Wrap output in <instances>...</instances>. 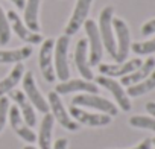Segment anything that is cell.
<instances>
[{
  "instance_id": "cell-12",
  "label": "cell",
  "mask_w": 155,
  "mask_h": 149,
  "mask_svg": "<svg viewBox=\"0 0 155 149\" xmlns=\"http://www.w3.org/2000/svg\"><path fill=\"white\" fill-rule=\"evenodd\" d=\"M6 17H8L9 26L12 28V31L17 34V37L20 40H23L29 44H38L43 41V37L38 32H32L31 29H28V26L21 22V18L18 17V14L15 11H8Z\"/></svg>"
},
{
  "instance_id": "cell-26",
  "label": "cell",
  "mask_w": 155,
  "mask_h": 149,
  "mask_svg": "<svg viewBox=\"0 0 155 149\" xmlns=\"http://www.w3.org/2000/svg\"><path fill=\"white\" fill-rule=\"evenodd\" d=\"M131 49L137 55H150V53H155V38L147 40V41L134 43V44H131Z\"/></svg>"
},
{
  "instance_id": "cell-28",
  "label": "cell",
  "mask_w": 155,
  "mask_h": 149,
  "mask_svg": "<svg viewBox=\"0 0 155 149\" xmlns=\"http://www.w3.org/2000/svg\"><path fill=\"white\" fill-rule=\"evenodd\" d=\"M150 34H155V18L146 22V23L141 26V35L147 37V35H150Z\"/></svg>"
},
{
  "instance_id": "cell-5",
  "label": "cell",
  "mask_w": 155,
  "mask_h": 149,
  "mask_svg": "<svg viewBox=\"0 0 155 149\" xmlns=\"http://www.w3.org/2000/svg\"><path fill=\"white\" fill-rule=\"evenodd\" d=\"M87 37H88V44H90V55H88V62L90 65H99L104 53V44L101 40L99 29L96 26V22L93 20H85L84 23Z\"/></svg>"
},
{
  "instance_id": "cell-1",
  "label": "cell",
  "mask_w": 155,
  "mask_h": 149,
  "mask_svg": "<svg viewBox=\"0 0 155 149\" xmlns=\"http://www.w3.org/2000/svg\"><path fill=\"white\" fill-rule=\"evenodd\" d=\"M113 12L114 9L111 6H107L102 9L101 15H99V34H101V40L104 47L107 49V52L110 53L111 58L116 59V53H117V46H116V40H114V29H113Z\"/></svg>"
},
{
  "instance_id": "cell-30",
  "label": "cell",
  "mask_w": 155,
  "mask_h": 149,
  "mask_svg": "<svg viewBox=\"0 0 155 149\" xmlns=\"http://www.w3.org/2000/svg\"><path fill=\"white\" fill-rule=\"evenodd\" d=\"M150 144H152L150 138H144L141 143H138L137 146H134V147H131V149H150Z\"/></svg>"
},
{
  "instance_id": "cell-17",
  "label": "cell",
  "mask_w": 155,
  "mask_h": 149,
  "mask_svg": "<svg viewBox=\"0 0 155 149\" xmlns=\"http://www.w3.org/2000/svg\"><path fill=\"white\" fill-rule=\"evenodd\" d=\"M11 94V99L17 104V107H18V110L23 113V120H25V123L31 128V126H35V123H37V116H35V110H34V107H32V104L29 102V99L26 98V94L23 93V91H20V90H12V91H9Z\"/></svg>"
},
{
  "instance_id": "cell-31",
  "label": "cell",
  "mask_w": 155,
  "mask_h": 149,
  "mask_svg": "<svg viewBox=\"0 0 155 149\" xmlns=\"http://www.w3.org/2000/svg\"><path fill=\"white\" fill-rule=\"evenodd\" d=\"M146 111H147L152 117H155V102H147V104H146Z\"/></svg>"
},
{
  "instance_id": "cell-10",
  "label": "cell",
  "mask_w": 155,
  "mask_h": 149,
  "mask_svg": "<svg viewBox=\"0 0 155 149\" xmlns=\"http://www.w3.org/2000/svg\"><path fill=\"white\" fill-rule=\"evenodd\" d=\"M91 2L93 0H78L76 2V6H74V11L70 17V22L65 26V35L67 37L74 35L81 29V26L85 23V20L88 17V12H90Z\"/></svg>"
},
{
  "instance_id": "cell-25",
  "label": "cell",
  "mask_w": 155,
  "mask_h": 149,
  "mask_svg": "<svg viewBox=\"0 0 155 149\" xmlns=\"http://www.w3.org/2000/svg\"><path fill=\"white\" fill-rule=\"evenodd\" d=\"M9 40H11V26H9L6 14L0 6V46L8 44Z\"/></svg>"
},
{
  "instance_id": "cell-18",
  "label": "cell",
  "mask_w": 155,
  "mask_h": 149,
  "mask_svg": "<svg viewBox=\"0 0 155 149\" xmlns=\"http://www.w3.org/2000/svg\"><path fill=\"white\" fill-rule=\"evenodd\" d=\"M153 70H155V58H147L144 62H141V65H140L137 70L131 71L129 74H126V76H122L120 84L125 85V87L134 85V84H137V82L146 79Z\"/></svg>"
},
{
  "instance_id": "cell-4",
  "label": "cell",
  "mask_w": 155,
  "mask_h": 149,
  "mask_svg": "<svg viewBox=\"0 0 155 149\" xmlns=\"http://www.w3.org/2000/svg\"><path fill=\"white\" fill-rule=\"evenodd\" d=\"M113 29L117 37V53H116V61L123 62L126 61L129 50H131V34L128 25L122 18H114L113 17Z\"/></svg>"
},
{
  "instance_id": "cell-20",
  "label": "cell",
  "mask_w": 155,
  "mask_h": 149,
  "mask_svg": "<svg viewBox=\"0 0 155 149\" xmlns=\"http://www.w3.org/2000/svg\"><path fill=\"white\" fill-rule=\"evenodd\" d=\"M52 129H53V116L46 113L40 126V134L37 137L40 149H52Z\"/></svg>"
},
{
  "instance_id": "cell-14",
  "label": "cell",
  "mask_w": 155,
  "mask_h": 149,
  "mask_svg": "<svg viewBox=\"0 0 155 149\" xmlns=\"http://www.w3.org/2000/svg\"><path fill=\"white\" fill-rule=\"evenodd\" d=\"M70 117H73L78 123H84L88 126H107L111 123V116L108 114H96V113H88L78 107H70Z\"/></svg>"
},
{
  "instance_id": "cell-11",
  "label": "cell",
  "mask_w": 155,
  "mask_h": 149,
  "mask_svg": "<svg viewBox=\"0 0 155 149\" xmlns=\"http://www.w3.org/2000/svg\"><path fill=\"white\" fill-rule=\"evenodd\" d=\"M141 59L140 58H134L129 61H123V62H117V64H99V71L104 76L108 78H117V76H126L131 71L137 70L141 65Z\"/></svg>"
},
{
  "instance_id": "cell-24",
  "label": "cell",
  "mask_w": 155,
  "mask_h": 149,
  "mask_svg": "<svg viewBox=\"0 0 155 149\" xmlns=\"http://www.w3.org/2000/svg\"><path fill=\"white\" fill-rule=\"evenodd\" d=\"M129 125L134 128L140 129H149L155 132V117H147V116H132L129 119Z\"/></svg>"
},
{
  "instance_id": "cell-27",
  "label": "cell",
  "mask_w": 155,
  "mask_h": 149,
  "mask_svg": "<svg viewBox=\"0 0 155 149\" xmlns=\"http://www.w3.org/2000/svg\"><path fill=\"white\" fill-rule=\"evenodd\" d=\"M8 111H9V99L2 96L0 98V132H2L6 119H8Z\"/></svg>"
},
{
  "instance_id": "cell-2",
  "label": "cell",
  "mask_w": 155,
  "mask_h": 149,
  "mask_svg": "<svg viewBox=\"0 0 155 149\" xmlns=\"http://www.w3.org/2000/svg\"><path fill=\"white\" fill-rule=\"evenodd\" d=\"M71 104L74 107H87V108H93V110H97L104 114H108V116H117L119 113V108L110 102L108 99L105 98H101L97 94H90V93H84V94H78L73 98Z\"/></svg>"
},
{
  "instance_id": "cell-9",
  "label": "cell",
  "mask_w": 155,
  "mask_h": 149,
  "mask_svg": "<svg viewBox=\"0 0 155 149\" xmlns=\"http://www.w3.org/2000/svg\"><path fill=\"white\" fill-rule=\"evenodd\" d=\"M53 47H55V40L47 38L43 43L40 50V68L47 82H55L56 79L55 67H53Z\"/></svg>"
},
{
  "instance_id": "cell-15",
  "label": "cell",
  "mask_w": 155,
  "mask_h": 149,
  "mask_svg": "<svg viewBox=\"0 0 155 149\" xmlns=\"http://www.w3.org/2000/svg\"><path fill=\"white\" fill-rule=\"evenodd\" d=\"M8 116H9V122H11V126L15 131V134L20 138H23L25 141H28V143H35V140H37L35 132L25 123L18 107H9Z\"/></svg>"
},
{
  "instance_id": "cell-19",
  "label": "cell",
  "mask_w": 155,
  "mask_h": 149,
  "mask_svg": "<svg viewBox=\"0 0 155 149\" xmlns=\"http://www.w3.org/2000/svg\"><path fill=\"white\" fill-rule=\"evenodd\" d=\"M23 74H25V65L21 62H17L15 67L11 70V73L8 74V76L0 81V98L14 90L15 85L21 81Z\"/></svg>"
},
{
  "instance_id": "cell-8",
  "label": "cell",
  "mask_w": 155,
  "mask_h": 149,
  "mask_svg": "<svg viewBox=\"0 0 155 149\" xmlns=\"http://www.w3.org/2000/svg\"><path fill=\"white\" fill-rule=\"evenodd\" d=\"M96 82H97L99 85H102L104 88H107V90L114 96V99H116V102L119 104L120 110H123V111H129V110L132 108L131 101H129V96L126 94V91L123 90V87H122L120 82L114 81L113 78L104 76V74H101V76L96 78Z\"/></svg>"
},
{
  "instance_id": "cell-22",
  "label": "cell",
  "mask_w": 155,
  "mask_h": 149,
  "mask_svg": "<svg viewBox=\"0 0 155 149\" xmlns=\"http://www.w3.org/2000/svg\"><path fill=\"white\" fill-rule=\"evenodd\" d=\"M32 55V47L31 46H23L20 49L14 50H0V62L2 64H11V62H21L26 58Z\"/></svg>"
},
{
  "instance_id": "cell-29",
  "label": "cell",
  "mask_w": 155,
  "mask_h": 149,
  "mask_svg": "<svg viewBox=\"0 0 155 149\" xmlns=\"http://www.w3.org/2000/svg\"><path fill=\"white\" fill-rule=\"evenodd\" d=\"M67 144H68L67 138H58L52 149H67Z\"/></svg>"
},
{
  "instance_id": "cell-33",
  "label": "cell",
  "mask_w": 155,
  "mask_h": 149,
  "mask_svg": "<svg viewBox=\"0 0 155 149\" xmlns=\"http://www.w3.org/2000/svg\"><path fill=\"white\" fill-rule=\"evenodd\" d=\"M23 149H37V147H34V146H31V144H29V146H25Z\"/></svg>"
},
{
  "instance_id": "cell-3",
  "label": "cell",
  "mask_w": 155,
  "mask_h": 149,
  "mask_svg": "<svg viewBox=\"0 0 155 149\" xmlns=\"http://www.w3.org/2000/svg\"><path fill=\"white\" fill-rule=\"evenodd\" d=\"M68 46L70 37L62 35L55 41V74L59 78L61 82L70 78V68H68Z\"/></svg>"
},
{
  "instance_id": "cell-16",
  "label": "cell",
  "mask_w": 155,
  "mask_h": 149,
  "mask_svg": "<svg viewBox=\"0 0 155 149\" xmlns=\"http://www.w3.org/2000/svg\"><path fill=\"white\" fill-rule=\"evenodd\" d=\"M73 91L97 94L99 88L96 84H93L91 81H85V79H67L55 87V93H58V94H68Z\"/></svg>"
},
{
  "instance_id": "cell-21",
  "label": "cell",
  "mask_w": 155,
  "mask_h": 149,
  "mask_svg": "<svg viewBox=\"0 0 155 149\" xmlns=\"http://www.w3.org/2000/svg\"><path fill=\"white\" fill-rule=\"evenodd\" d=\"M38 9H40V0H28L26 5H25V25L32 32L40 31Z\"/></svg>"
},
{
  "instance_id": "cell-23",
  "label": "cell",
  "mask_w": 155,
  "mask_h": 149,
  "mask_svg": "<svg viewBox=\"0 0 155 149\" xmlns=\"http://www.w3.org/2000/svg\"><path fill=\"white\" fill-rule=\"evenodd\" d=\"M155 88V70L149 74V76L134 85H129L128 90H126V94L129 98H138V96H143L149 91H152Z\"/></svg>"
},
{
  "instance_id": "cell-13",
  "label": "cell",
  "mask_w": 155,
  "mask_h": 149,
  "mask_svg": "<svg viewBox=\"0 0 155 149\" xmlns=\"http://www.w3.org/2000/svg\"><path fill=\"white\" fill-rule=\"evenodd\" d=\"M87 49H88V41L84 40V38H81L79 41H78L76 49H74V64H76L78 71L81 73V76L85 81H93L94 79V74H93L91 65L88 62Z\"/></svg>"
},
{
  "instance_id": "cell-34",
  "label": "cell",
  "mask_w": 155,
  "mask_h": 149,
  "mask_svg": "<svg viewBox=\"0 0 155 149\" xmlns=\"http://www.w3.org/2000/svg\"><path fill=\"white\" fill-rule=\"evenodd\" d=\"M150 141H152V144L155 146V137H153V138H150Z\"/></svg>"
},
{
  "instance_id": "cell-6",
  "label": "cell",
  "mask_w": 155,
  "mask_h": 149,
  "mask_svg": "<svg viewBox=\"0 0 155 149\" xmlns=\"http://www.w3.org/2000/svg\"><path fill=\"white\" fill-rule=\"evenodd\" d=\"M47 99H49V102H47L49 104V110H52L53 119H56L61 126H64L68 131H78V129H79V123L74 122L70 117V114L65 111V108L62 105V101L59 99V94L58 93L50 91L49 96H47Z\"/></svg>"
},
{
  "instance_id": "cell-7",
  "label": "cell",
  "mask_w": 155,
  "mask_h": 149,
  "mask_svg": "<svg viewBox=\"0 0 155 149\" xmlns=\"http://www.w3.org/2000/svg\"><path fill=\"white\" fill-rule=\"evenodd\" d=\"M23 91L26 94V98L29 99V102L43 114L49 113V104L47 101L43 98V94L40 93L37 84H35V78H34V74L32 71H26L23 74Z\"/></svg>"
},
{
  "instance_id": "cell-32",
  "label": "cell",
  "mask_w": 155,
  "mask_h": 149,
  "mask_svg": "<svg viewBox=\"0 0 155 149\" xmlns=\"http://www.w3.org/2000/svg\"><path fill=\"white\" fill-rule=\"evenodd\" d=\"M11 2L18 8V9H25V5H26V0H11Z\"/></svg>"
}]
</instances>
